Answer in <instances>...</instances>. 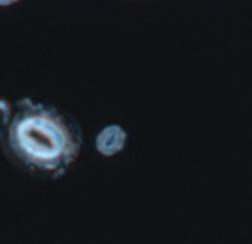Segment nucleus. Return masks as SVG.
<instances>
[{"label": "nucleus", "mask_w": 252, "mask_h": 244, "mask_svg": "<svg viewBox=\"0 0 252 244\" xmlns=\"http://www.w3.org/2000/svg\"><path fill=\"white\" fill-rule=\"evenodd\" d=\"M6 142L11 155L23 167L43 177L57 179L77 160L82 133L71 118L54 106L21 98L14 106Z\"/></svg>", "instance_id": "f257e3e1"}, {"label": "nucleus", "mask_w": 252, "mask_h": 244, "mask_svg": "<svg viewBox=\"0 0 252 244\" xmlns=\"http://www.w3.org/2000/svg\"><path fill=\"white\" fill-rule=\"evenodd\" d=\"M126 140H128V134L123 127L110 124L98 133L95 139V148L102 157H114L123 151Z\"/></svg>", "instance_id": "f03ea898"}, {"label": "nucleus", "mask_w": 252, "mask_h": 244, "mask_svg": "<svg viewBox=\"0 0 252 244\" xmlns=\"http://www.w3.org/2000/svg\"><path fill=\"white\" fill-rule=\"evenodd\" d=\"M14 118V107L3 98H0V139H3L11 127Z\"/></svg>", "instance_id": "7ed1b4c3"}]
</instances>
